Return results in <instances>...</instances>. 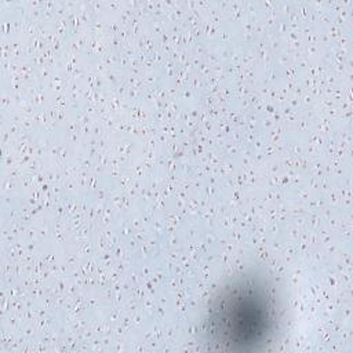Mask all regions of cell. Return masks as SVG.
<instances>
[{"instance_id":"1","label":"cell","mask_w":353,"mask_h":353,"mask_svg":"<svg viewBox=\"0 0 353 353\" xmlns=\"http://www.w3.org/2000/svg\"><path fill=\"white\" fill-rule=\"evenodd\" d=\"M279 312L270 280L258 272H240L212 294L205 309L203 332L214 347L254 350L273 336Z\"/></svg>"}]
</instances>
